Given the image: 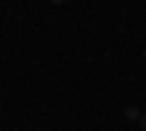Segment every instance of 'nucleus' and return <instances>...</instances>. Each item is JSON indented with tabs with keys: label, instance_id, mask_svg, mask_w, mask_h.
<instances>
[{
	"label": "nucleus",
	"instance_id": "f257e3e1",
	"mask_svg": "<svg viewBox=\"0 0 146 131\" xmlns=\"http://www.w3.org/2000/svg\"><path fill=\"white\" fill-rule=\"evenodd\" d=\"M126 120H131V122L140 120V108H137V105H129V108H126Z\"/></svg>",
	"mask_w": 146,
	"mask_h": 131
},
{
	"label": "nucleus",
	"instance_id": "f03ea898",
	"mask_svg": "<svg viewBox=\"0 0 146 131\" xmlns=\"http://www.w3.org/2000/svg\"><path fill=\"white\" fill-rule=\"evenodd\" d=\"M137 122H140V128L146 131V114H140V120H137Z\"/></svg>",
	"mask_w": 146,
	"mask_h": 131
},
{
	"label": "nucleus",
	"instance_id": "7ed1b4c3",
	"mask_svg": "<svg viewBox=\"0 0 146 131\" xmlns=\"http://www.w3.org/2000/svg\"><path fill=\"white\" fill-rule=\"evenodd\" d=\"M50 3H64V0H50Z\"/></svg>",
	"mask_w": 146,
	"mask_h": 131
},
{
	"label": "nucleus",
	"instance_id": "20e7f679",
	"mask_svg": "<svg viewBox=\"0 0 146 131\" xmlns=\"http://www.w3.org/2000/svg\"><path fill=\"white\" fill-rule=\"evenodd\" d=\"M143 61H146V50H143Z\"/></svg>",
	"mask_w": 146,
	"mask_h": 131
}]
</instances>
